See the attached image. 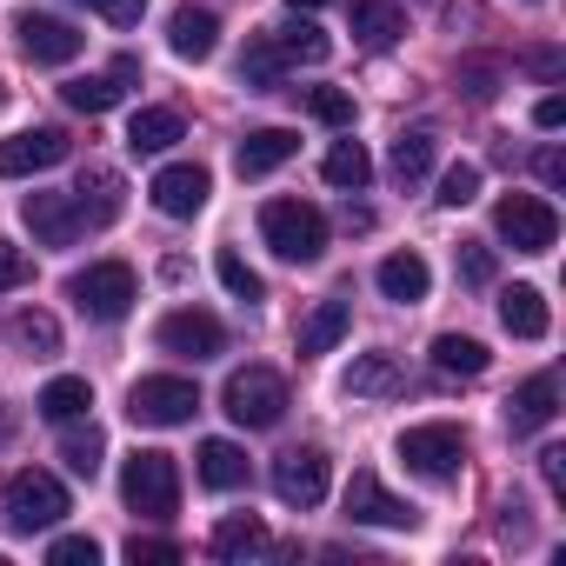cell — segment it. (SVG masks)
<instances>
[{"instance_id":"cell-25","label":"cell","mask_w":566,"mask_h":566,"mask_svg":"<svg viewBox=\"0 0 566 566\" xmlns=\"http://www.w3.org/2000/svg\"><path fill=\"white\" fill-rule=\"evenodd\" d=\"M374 280H380V294H387V301H400V307L427 301V287H433V273H427V260H420V253H387Z\"/></svg>"},{"instance_id":"cell-36","label":"cell","mask_w":566,"mask_h":566,"mask_svg":"<svg viewBox=\"0 0 566 566\" xmlns=\"http://www.w3.org/2000/svg\"><path fill=\"white\" fill-rule=\"evenodd\" d=\"M213 266H220V287H227L233 301H247V307H253V301H266V280H260L233 247H220V260H213Z\"/></svg>"},{"instance_id":"cell-47","label":"cell","mask_w":566,"mask_h":566,"mask_svg":"<svg viewBox=\"0 0 566 566\" xmlns=\"http://www.w3.org/2000/svg\"><path fill=\"white\" fill-rule=\"evenodd\" d=\"M559 120H566V101H559V94H546V101L533 107V127H546V134H553Z\"/></svg>"},{"instance_id":"cell-17","label":"cell","mask_w":566,"mask_h":566,"mask_svg":"<svg viewBox=\"0 0 566 566\" xmlns=\"http://www.w3.org/2000/svg\"><path fill=\"white\" fill-rule=\"evenodd\" d=\"M347 520H360V526H413L420 513L407 500H394L374 473H354L347 480Z\"/></svg>"},{"instance_id":"cell-1","label":"cell","mask_w":566,"mask_h":566,"mask_svg":"<svg viewBox=\"0 0 566 566\" xmlns=\"http://www.w3.org/2000/svg\"><path fill=\"white\" fill-rule=\"evenodd\" d=\"M260 240L280 253V260H294V266H314L327 253V213L314 200H266L260 207Z\"/></svg>"},{"instance_id":"cell-41","label":"cell","mask_w":566,"mask_h":566,"mask_svg":"<svg viewBox=\"0 0 566 566\" xmlns=\"http://www.w3.org/2000/svg\"><path fill=\"white\" fill-rule=\"evenodd\" d=\"M34 280V260L14 247V240H0V294H14V287H28Z\"/></svg>"},{"instance_id":"cell-30","label":"cell","mask_w":566,"mask_h":566,"mask_svg":"<svg viewBox=\"0 0 566 566\" xmlns=\"http://www.w3.org/2000/svg\"><path fill=\"white\" fill-rule=\"evenodd\" d=\"M34 407H41V420L74 427V420L94 407V387H87V380H74V374H61V380H48V387H41V400H34Z\"/></svg>"},{"instance_id":"cell-23","label":"cell","mask_w":566,"mask_h":566,"mask_svg":"<svg viewBox=\"0 0 566 566\" xmlns=\"http://www.w3.org/2000/svg\"><path fill=\"white\" fill-rule=\"evenodd\" d=\"M347 327H354V307H347V301H321V307L301 321V334H294L301 360H321V354H334V347L347 340Z\"/></svg>"},{"instance_id":"cell-49","label":"cell","mask_w":566,"mask_h":566,"mask_svg":"<svg viewBox=\"0 0 566 566\" xmlns=\"http://www.w3.org/2000/svg\"><path fill=\"white\" fill-rule=\"evenodd\" d=\"M294 8H321V0H294Z\"/></svg>"},{"instance_id":"cell-19","label":"cell","mask_w":566,"mask_h":566,"mask_svg":"<svg viewBox=\"0 0 566 566\" xmlns=\"http://www.w3.org/2000/svg\"><path fill=\"white\" fill-rule=\"evenodd\" d=\"M553 413H559V380H553V374H533V380L513 387V400H506V427H513V433H539V427H553Z\"/></svg>"},{"instance_id":"cell-20","label":"cell","mask_w":566,"mask_h":566,"mask_svg":"<svg viewBox=\"0 0 566 566\" xmlns=\"http://www.w3.org/2000/svg\"><path fill=\"white\" fill-rule=\"evenodd\" d=\"M347 21H354V41L374 48V54H387L407 34V14L394 8V0H347Z\"/></svg>"},{"instance_id":"cell-3","label":"cell","mask_w":566,"mask_h":566,"mask_svg":"<svg viewBox=\"0 0 566 566\" xmlns=\"http://www.w3.org/2000/svg\"><path fill=\"white\" fill-rule=\"evenodd\" d=\"M67 301L87 314V321H127L134 301H140V280L127 260H94L81 273H67Z\"/></svg>"},{"instance_id":"cell-37","label":"cell","mask_w":566,"mask_h":566,"mask_svg":"<svg viewBox=\"0 0 566 566\" xmlns=\"http://www.w3.org/2000/svg\"><path fill=\"white\" fill-rule=\"evenodd\" d=\"M101 453H107V433H101V427H74V433H67V447H61L67 473H81V480H94V473H101Z\"/></svg>"},{"instance_id":"cell-21","label":"cell","mask_w":566,"mask_h":566,"mask_svg":"<svg viewBox=\"0 0 566 566\" xmlns=\"http://www.w3.org/2000/svg\"><path fill=\"white\" fill-rule=\"evenodd\" d=\"M266 41H273V54L287 61V67H321L327 54H334V41L307 21V14H294V21H280V28H266Z\"/></svg>"},{"instance_id":"cell-32","label":"cell","mask_w":566,"mask_h":566,"mask_svg":"<svg viewBox=\"0 0 566 566\" xmlns=\"http://www.w3.org/2000/svg\"><path fill=\"white\" fill-rule=\"evenodd\" d=\"M321 174H327V187L360 193V187L374 180V160H367V147H360V140H334V147H327V160H321Z\"/></svg>"},{"instance_id":"cell-43","label":"cell","mask_w":566,"mask_h":566,"mask_svg":"<svg viewBox=\"0 0 566 566\" xmlns=\"http://www.w3.org/2000/svg\"><path fill=\"white\" fill-rule=\"evenodd\" d=\"M48 559H54V566H94V559H101V546H94L87 533H61V539L48 546Z\"/></svg>"},{"instance_id":"cell-40","label":"cell","mask_w":566,"mask_h":566,"mask_svg":"<svg viewBox=\"0 0 566 566\" xmlns=\"http://www.w3.org/2000/svg\"><path fill=\"white\" fill-rule=\"evenodd\" d=\"M460 280H467V287H493V247L460 240Z\"/></svg>"},{"instance_id":"cell-11","label":"cell","mask_w":566,"mask_h":566,"mask_svg":"<svg viewBox=\"0 0 566 566\" xmlns=\"http://www.w3.org/2000/svg\"><path fill=\"white\" fill-rule=\"evenodd\" d=\"M14 41H21V54L34 67H67L87 48V34L74 21H61V14H14Z\"/></svg>"},{"instance_id":"cell-31","label":"cell","mask_w":566,"mask_h":566,"mask_svg":"<svg viewBox=\"0 0 566 566\" xmlns=\"http://www.w3.org/2000/svg\"><path fill=\"white\" fill-rule=\"evenodd\" d=\"M273 539H266V526L253 520V513H233V520H220L213 526V539H207V553L213 559H247V553H266Z\"/></svg>"},{"instance_id":"cell-2","label":"cell","mask_w":566,"mask_h":566,"mask_svg":"<svg viewBox=\"0 0 566 566\" xmlns=\"http://www.w3.org/2000/svg\"><path fill=\"white\" fill-rule=\"evenodd\" d=\"M120 500H127L140 520H174V513H180V467H174V453H160V447L127 453V467H120Z\"/></svg>"},{"instance_id":"cell-6","label":"cell","mask_w":566,"mask_h":566,"mask_svg":"<svg viewBox=\"0 0 566 566\" xmlns=\"http://www.w3.org/2000/svg\"><path fill=\"white\" fill-rule=\"evenodd\" d=\"M394 453H400L407 473H420V480H453V473L467 467V433H460L453 420H427V427H407V433L394 440Z\"/></svg>"},{"instance_id":"cell-12","label":"cell","mask_w":566,"mask_h":566,"mask_svg":"<svg viewBox=\"0 0 566 566\" xmlns=\"http://www.w3.org/2000/svg\"><path fill=\"white\" fill-rule=\"evenodd\" d=\"M154 207L167 213V220H193L200 207H207V193H213V174L207 167H193V160H174V167H160L154 174Z\"/></svg>"},{"instance_id":"cell-33","label":"cell","mask_w":566,"mask_h":566,"mask_svg":"<svg viewBox=\"0 0 566 566\" xmlns=\"http://www.w3.org/2000/svg\"><path fill=\"white\" fill-rule=\"evenodd\" d=\"M347 394H354V400H387V394H400L394 354H360V360L347 367Z\"/></svg>"},{"instance_id":"cell-15","label":"cell","mask_w":566,"mask_h":566,"mask_svg":"<svg viewBox=\"0 0 566 566\" xmlns=\"http://www.w3.org/2000/svg\"><path fill=\"white\" fill-rule=\"evenodd\" d=\"M21 220L34 227V240L41 247H74L81 240V207H74V193H28L21 200Z\"/></svg>"},{"instance_id":"cell-7","label":"cell","mask_w":566,"mask_h":566,"mask_svg":"<svg viewBox=\"0 0 566 566\" xmlns=\"http://www.w3.org/2000/svg\"><path fill=\"white\" fill-rule=\"evenodd\" d=\"M200 407V387L180 380V374H147L127 387V420L134 427H187Z\"/></svg>"},{"instance_id":"cell-44","label":"cell","mask_w":566,"mask_h":566,"mask_svg":"<svg viewBox=\"0 0 566 566\" xmlns=\"http://www.w3.org/2000/svg\"><path fill=\"white\" fill-rule=\"evenodd\" d=\"M127 559H134V566H174L180 546H174V539H140V533H134V539H127Z\"/></svg>"},{"instance_id":"cell-27","label":"cell","mask_w":566,"mask_h":566,"mask_svg":"<svg viewBox=\"0 0 566 566\" xmlns=\"http://www.w3.org/2000/svg\"><path fill=\"white\" fill-rule=\"evenodd\" d=\"M433 154H440V140H433L427 127H413V134H400V140H394V154H387V174H394L400 187H420V180L433 174Z\"/></svg>"},{"instance_id":"cell-26","label":"cell","mask_w":566,"mask_h":566,"mask_svg":"<svg viewBox=\"0 0 566 566\" xmlns=\"http://www.w3.org/2000/svg\"><path fill=\"white\" fill-rule=\"evenodd\" d=\"M193 473H200V486H213V493H233V486H247V453H240L233 440H200V453H193Z\"/></svg>"},{"instance_id":"cell-9","label":"cell","mask_w":566,"mask_h":566,"mask_svg":"<svg viewBox=\"0 0 566 566\" xmlns=\"http://www.w3.org/2000/svg\"><path fill=\"white\" fill-rule=\"evenodd\" d=\"M493 227H500V240L513 253H553V240H559V213L539 193H506L493 207Z\"/></svg>"},{"instance_id":"cell-13","label":"cell","mask_w":566,"mask_h":566,"mask_svg":"<svg viewBox=\"0 0 566 566\" xmlns=\"http://www.w3.org/2000/svg\"><path fill=\"white\" fill-rule=\"evenodd\" d=\"M67 160V134L61 127H28L14 140H0V180H28V174H48Z\"/></svg>"},{"instance_id":"cell-34","label":"cell","mask_w":566,"mask_h":566,"mask_svg":"<svg viewBox=\"0 0 566 566\" xmlns=\"http://www.w3.org/2000/svg\"><path fill=\"white\" fill-rule=\"evenodd\" d=\"M280 81H287V61L273 54L266 34H253L247 54H240V87H260V94H266V87H280Z\"/></svg>"},{"instance_id":"cell-24","label":"cell","mask_w":566,"mask_h":566,"mask_svg":"<svg viewBox=\"0 0 566 566\" xmlns=\"http://www.w3.org/2000/svg\"><path fill=\"white\" fill-rule=\"evenodd\" d=\"M500 327H506L513 340H546V327H553L546 294H539V287H506V294H500Z\"/></svg>"},{"instance_id":"cell-38","label":"cell","mask_w":566,"mask_h":566,"mask_svg":"<svg viewBox=\"0 0 566 566\" xmlns=\"http://www.w3.org/2000/svg\"><path fill=\"white\" fill-rule=\"evenodd\" d=\"M301 101H307L314 120H327V127H354V94H340V87H307Z\"/></svg>"},{"instance_id":"cell-8","label":"cell","mask_w":566,"mask_h":566,"mask_svg":"<svg viewBox=\"0 0 566 566\" xmlns=\"http://www.w3.org/2000/svg\"><path fill=\"white\" fill-rule=\"evenodd\" d=\"M327 486H334V460H327L321 447H287V453L273 460V500H280V506L314 513V506L327 500Z\"/></svg>"},{"instance_id":"cell-16","label":"cell","mask_w":566,"mask_h":566,"mask_svg":"<svg viewBox=\"0 0 566 566\" xmlns=\"http://www.w3.org/2000/svg\"><path fill=\"white\" fill-rule=\"evenodd\" d=\"M294 154H301V134H287V127H253L233 147V167H240V180H266L273 167H287Z\"/></svg>"},{"instance_id":"cell-48","label":"cell","mask_w":566,"mask_h":566,"mask_svg":"<svg viewBox=\"0 0 566 566\" xmlns=\"http://www.w3.org/2000/svg\"><path fill=\"white\" fill-rule=\"evenodd\" d=\"M539 174H546V180H553V187H559V180H566V160H559V154H553V147H546V154H539Z\"/></svg>"},{"instance_id":"cell-39","label":"cell","mask_w":566,"mask_h":566,"mask_svg":"<svg viewBox=\"0 0 566 566\" xmlns=\"http://www.w3.org/2000/svg\"><path fill=\"white\" fill-rule=\"evenodd\" d=\"M473 193H480V167L473 160H453L440 174V207H473Z\"/></svg>"},{"instance_id":"cell-14","label":"cell","mask_w":566,"mask_h":566,"mask_svg":"<svg viewBox=\"0 0 566 566\" xmlns=\"http://www.w3.org/2000/svg\"><path fill=\"white\" fill-rule=\"evenodd\" d=\"M140 81V61L134 54H120L107 74H81V81H67L61 87V101L74 107V114H107V107H120V94Z\"/></svg>"},{"instance_id":"cell-46","label":"cell","mask_w":566,"mask_h":566,"mask_svg":"<svg viewBox=\"0 0 566 566\" xmlns=\"http://www.w3.org/2000/svg\"><path fill=\"white\" fill-rule=\"evenodd\" d=\"M539 480H546V493H566V453L559 447L539 453Z\"/></svg>"},{"instance_id":"cell-22","label":"cell","mask_w":566,"mask_h":566,"mask_svg":"<svg viewBox=\"0 0 566 566\" xmlns=\"http://www.w3.org/2000/svg\"><path fill=\"white\" fill-rule=\"evenodd\" d=\"M120 200H127V193H120V174H114V167H87V174L74 180V207H81L87 227H114V220H120Z\"/></svg>"},{"instance_id":"cell-42","label":"cell","mask_w":566,"mask_h":566,"mask_svg":"<svg viewBox=\"0 0 566 566\" xmlns=\"http://www.w3.org/2000/svg\"><path fill=\"white\" fill-rule=\"evenodd\" d=\"M460 87H467V101H493L500 94V61H467L460 67Z\"/></svg>"},{"instance_id":"cell-50","label":"cell","mask_w":566,"mask_h":566,"mask_svg":"<svg viewBox=\"0 0 566 566\" xmlns=\"http://www.w3.org/2000/svg\"><path fill=\"white\" fill-rule=\"evenodd\" d=\"M0 101H8V94H0Z\"/></svg>"},{"instance_id":"cell-10","label":"cell","mask_w":566,"mask_h":566,"mask_svg":"<svg viewBox=\"0 0 566 566\" xmlns=\"http://www.w3.org/2000/svg\"><path fill=\"white\" fill-rule=\"evenodd\" d=\"M154 340H160V354H174V360H213V354H227V327L207 314V307H174V314H160V327H154Z\"/></svg>"},{"instance_id":"cell-29","label":"cell","mask_w":566,"mask_h":566,"mask_svg":"<svg viewBox=\"0 0 566 566\" xmlns=\"http://www.w3.org/2000/svg\"><path fill=\"white\" fill-rule=\"evenodd\" d=\"M486 360H493V354H486L473 334H440V340H433V367H440L447 380H480Z\"/></svg>"},{"instance_id":"cell-18","label":"cell","mask_w":566,"mask_h":566,"mask_svg":"<svg viewBox=\"0 0 566 566\" xmlns=\"http://www.w3.org/2000/svg\"><path fill=\"white\" fill-rule=\"evenodd\" d=\"M167 48L180 54V61H213V48H220V14L213 8H174V21H167Z\"/></svg>"},{"instance_id":"cell-45","label":"cell","mask_w":566,"mask_h":566,"mask_svg":"<svg viewBox=\"0 0 566 566\" xmlns=\"http://www.w3.org/2000/svg\"><path fill=\"white\" fill-rule=\"evenodd\" d=\"M87 8H94V14H107L114 28H134V21L147 14V0H87Z\"/></svg>"},{"instance_id":"cell-28","label":"cell","mask_w":566,"mask_h":566,"mask_svg":"<svg viewBox=\"0 0 566 566\" xmlns=\"http://www.w3.org/2000/svg\"><path fill=\"white\" fill-rule=\"evenodd\" d=\"M180 134H187V127H180L174 107H140V114L127 120V147H134V154H167Z\"/></svg>"},{"instance_id":"cell-35","label":"cell","mask_w":566,"mask_h":566,"mask_svg":"<svg viewBox=\"0 0 566 566\" xmlns=\"http://www.w3.org/2000/svg\"><path fill=\"white\" fill-rule=\"evenodd\" d=\"M34 360H48V354H61V327H54V314H41V307H28V314H14V327H8Z\"/></svg>"},{"instance_id":"cell-4","label":"cell","mask_w":566,"mask_h":566,"mask_svg":"<svg viewBox=\"0 0 566 566\" xmlns=\"http://www.w3.org/2000/svg\"><path fill=\"white\" fill-rule=\"evenodd\" d=\"M220 407H227L233 427L266 433V427H280V413H287V380H280L273 367H240V374L220 387Z\"/></svg>"},{"instance_id":"cell-5","label":"cell","mask_w":566,"mask_h":566,"mask_svg":"<svg viewBox=\"0 0 566 566\" xmlns=\"http://www.w3.org/2000/svg\"><path fill=\"white\" fill-rule=\"evenodd\" d=\"M67 513H74V500H67V486H61L54 473L21 467V473L8 480V526H14V533H48V526H61Z\"/></svg>"}]
</instances>
